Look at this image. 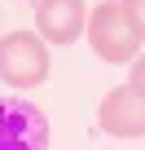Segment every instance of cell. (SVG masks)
I'll return each instance as SVG.
<instances>
[{
  "instance_id": "obj_1",
  "label": "cell",
  "mask_w": 145,
  "mask_h": 150,
  "mask_svg": "<svg viewBox=\"0 0 145 150\" xmlns=\"http://www.w3.org/2000/svg\"><path fill=\"white\" fill-rule=\"evenodd\" d=\"M0 80L9 88H35L48 80V49L35 31H13L0 40Z\"/></svg>"
},
{
  "instance_id": "obj_6",
  "label": "cell",
  "mask_w": 145,
  "mask_h": 150,
  "mask_svg": "<svg viewBox=\"0 0 145 150\" xmlns=\"http://www.w3.org/2000/svg\"><path fill=\"white\" fill-rule=\"evenodd\" d=\"M119 5H123V18H127L132 35L145 44V0H119Z\"/></svg>"
},
{
  "instance_id": "obj_5",
  "label": "cell",
  "mask_w": 145,
  "mask_h": 150,
  "mask_svg": "<svg viewBox=\"0 0 145 150\" xmlns=\"http://www.w3.org/2000/svg\"><path fill=\"white\" fill-rule=\"evenodd\" d=\"M84 0H40V9H35V31L40 40L48 44H75L84 35Z\"/></svg>"
},
{
  "instance_id": "obj_2",
  "label": "cell",
  "mask_w": 145,
  "mask_h": 150,
  "mask_svg": "<svg viewBox=\"0 0 145 150\" xmlns=\"http://www.w3.org/2000/svg\"><path fill=\"white\" fill-rule=\"evenodd\" d=\"M84 35H88L92 53L106 57V62H132L136 49H141V40L132 35L119 0H101V5L88 13V22H84Z\"/></svg>"
},
{
  "instance_id": "obj_3",
  "label": "cell",
  "mask_w": 145,
  "mask_h": 150,
  "mask_svg": "<svg viewBox=\"0 0 145 150\" xmlns=\"http://www.w3.org/2000/svg\"><path fill=\"white\" fill-rule=\"evenodd\" d=\"M0 150H48V119L35 102H0Z\"/></svg>"
},
{
  "instance_id": "obj_4",
  "label": "cell",
  "mask_w": 145,
  "mask_h": 150,
  "mask_svg": "<svg viewBox=\"0 0 145 150\" xmlns=\"http://www.w3.org/2000/svg\"><path fill=\"white\" fill-rule=\"evenodd\" d=\"M97 124L110 137H145V97L132 93L127 84L110 88L106 102H101V110H97Z\"/></svg>"
},
{
  "instance_id": "obj_7",
  "label": "cell",
  "mask_w": 145,
  "mask_h": 150,
  "mask_svg": "<svg viewBox=\"0 0 145 150\" xmlns=\"http://www.w3.org/2000/svg\"><path fill=\"white\" fill-rule=\"evenodd\" d=\"M127 88L145 97V53H136V57H132V80H127Z\"/></svg>"
}]
</instances>
